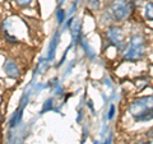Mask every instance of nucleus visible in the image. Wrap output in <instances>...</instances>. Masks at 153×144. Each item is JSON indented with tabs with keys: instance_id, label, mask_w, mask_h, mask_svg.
I'll return each instance as SVG.
<instances>
[{
	"instance_id": "f03ea898",
	"label": "nucleus",
	"mask_w": 153,
	"mask_h": 144,
	"mask_svg": "<svg viewBox=\"0 0 153 144\" xmlns=\"http://www.w3.org/2000/svg\"><path fill=\"white\" fill-rule=\"evenodd\" d=\"M131 9H133V4L129 0H114L111 7H110L112 17L116 21H124L125 18H128Z\"/></svg>"
},
{
	"instance_id": "0eeeda50",
	"label": "nucleus",
	"mask_w": 153,
	"mask_h": 144,
	"mask_svg": "<svg viewBox=\"0 0 153 144\" xmlns=\"http://www.w3.org/2000/svg\"><path fill=\"white\" fill-rule=\"evenodd\" d=\"M59 38H60V35H59V32H57V33H55V35H54V38H52L51 42H50V47H49V60L54 59L56 47H57V45H59Z\"/></svg>"
},
{
	"instance_id": "4468645a",
	"label": "nucleus",
	"mask_w": 153,
	"mask_h": 144,
	"mask_svg": "<svg viewBox=\"0 0 153 144\" xmlns=\"http://www.w3.org/2000/svg\"><path fill=\"white\" fill-rule=\"evenodd\" d=\"M76 7H78V0L73 3V5H71V8H70V10H69V14H68V16H71V14L75 12V8H76Z\"/></svg>"
},
{
	"instance_id": "9b49d317",
	"label": "nucleus",
	"mask_w": 153,
	"mask_h": 144,
	"mask_svg": "<svg viewBox=\"0 0 153 144\" xmlns=\"http://www.w3.org/2000/svg\"><path fill=\"white\" fill-rule=\"evenodd\" d=\"M65 17H66V14H65V12L63 10V9H57L56 10V21H57L59 24H61V23L65 21Z\"/></svg>"
},
{
	"instance_id": "6ab92c4d",
	"label": "nucleus",
	"mask_w": 153,
	"mask_h": 144,
	"mask_svg": "<svg viewBox=\"0 0 153 144\" xmlns=\"http://www.w3.org/2000/svg\"><path fill=\"white\" fill-rule=\"evenodd\" d=\"M93 144H100V143H98V142H94V143H93Z\"/></svg>"
},
{
	"instance_id": "7ed1b4c3",
	"label": "nucleus",
	"mask_w": 153,
	"mask_h": 144,
	"mask_svg": "<svg viewBox=\"0 0 153 144\" xmlns=\"http://www.w3.org/2000/svg\"><path fill=\"white\" fill-rule=\"evenodd\" d=\"M152 107H153V96H146V97H140L134 101L130 105V107H129V111L133 115V117H135Z\"/></svg>"
},
{
	"instance_id": "ddd939ff",
	"label": "nucleus",
	"mask_w": 153,
	"mask_h": 144,
	"mask_svg": "<svg viewBox=\"0 0 153 144\" xmlns=\"http://www.w3.org/2000/svg\"><path fill=\"white\" fill-rule=\"evenodd\" d=\"M114 115H115V106L111 105V106H110V111H108V115H107V119L111 120L114 117Z\"/></svg>"
},
{
	"instance_id": "39448f33",
	"label": "nucleus",
	"mask_w": 153,
	"mask_h": 144,
	"mask_svg": "<svg viewBox=\"0 0 153 144\" xmlns=\"http://www.w3.org/2000/svg\"><path fill=\"white\" fill-rule=\"evenodd\" d=\"M3 69L9 78H13V79H17L19 76V74H21L19 73V69H18V65L16 64V61L12 60V59H8L5 63H4Z\"/></svg>"
},
{
	"instance_id": "a211bd4d",
	"label": "nucleus",
	"mask_w": 153,
	"mask_h": 144,
	"mask_svg": "<svg viewBox=\"0 0 153 144\" xmlns=\"http://www.w3.org/2000/svg\"><path fill=\"white\" fill-rule=\"evenodd\" d=\"M1 119H3V117H1V112H0V122H1Z\"/></svg>"
},
{
	"instance_id": "f257e3e1",
	"label": "nucleus",
	"mask_w": 153,
	"mask_h": 144,
	"mask_svg": "<svg viewBox=\"0 0 153 144\" xmlns=\"http://www.w3.org/2000/svg\"><path fill=\"white\" fill-rule=\"evenodd\" d=\"M146 55V42L140 35H134L130 38L126 52L124 54V59L128 61H138Z\"/></svg>"
},
{
	"instance_id": "6e6552de",
	"label": "nucleus",
	"mask_w": 153,
	"mask_h": 144,
	"mask_svg": "<svg viewBox=\"0 0 153 144\" xmlns=\"http://www.w3.org/2000/svg\"><path fill=\"white\" fill-rule=\"evenodd\" d=\"M134 119H135V121H138V122L153 120V107L149 108V110H147V111H144V112L140 114V115H138V116H135Z\"/></svg>"
},
{
	"instance_id": "9d476101",
	"label": "nucleus",
	"mask_w": 153,
	"mask_h": 144,
	"mask_svg": "<svg viewBox=\"0 0 153 144\" xmlns=\"http://www.w3.org/2000/svg\"><path fill=\"white\" fill-rule=\"evenodd\" d=\"M82 46H83V49L85 50V54H87L89 57H94V52H93V49L88 45V42L85 38H82Z\"/></svg>"
},
{
	"instance_id": "f8f14e48",
	"label": "nucleus",
	"mask_w": 153,
	"mask_h": 144,
	"mask_svg": "<svg viewBox=\"0 0 153 144\" xmlns=\"http://www.w3.org/2000/svg\"><path fill=\"white\" fill-rule=\"evenodd\" d=\"M19 7H28L32 3V0H14Z\"/></svg>"
},
{
	"instance_id": "f3484780",
	"label": "nucleus",
	"mask_w": 153,
	"mask_h": 144,
	"mask_svg": "<svg viewBox=\"0 0 153 144\" xmlns=\"http://www.w3.org/2000/svg\"><path fill=\"white\" fill-rule=\"evenodd\" d=\"M110 143H111V137H110V138H108V140H106L103 144H110Z\"/></svg>"
},
{
	"instance_id": "dca6fc26",
	"label": "nucleus",
	"mask_w": 153,
	"mask_h": 144,
	"mask_svg": "<svg viewBox=\"0 0 153 144\" xmlns=\"http://www.w3.org/2000/svg\"><path fill=\"white\" fill-rule=\"evenodd\" d=\"M137 144H153V142H139Z\"/></svg>"
},
{
	"instance_id": "2eb2a0df",
	"label": "nucleus",
	"mask_w": 153,
	"mask_h": 144,
	"mask_svg": "<svg viewBox=\"0 0 153 144\" xmlns=\"http://www.w3.org/2000/svg\"><path fill=\"white\" fill-rule=\"evenodd\" d=\"M147 137H148V138H153V128L151 129V130H149V131H148V133H147Z\"/></svg>"
},
{
	"instance_id": "423d86ee",
	"label": "nucleus",
	"mask_w": 153,
	"mask_h": 144,
	"mask_svg": "<svg viewBox=\"0 0 153 144\" xmlns=\"http://www.w3.org/2000/svg\"><path fill=\"white\" fill-rule=\"evenodd\" d=\"M70 30H71V38H73V42L74 44H76V42H79V37H80V22L78 21V19L74 18L73 23H71Z\"/></svg>"
},
{
	"instance_id": "1a4fd4ad",
	"label": "nucleus",
	"mask_w": 153,
	"mask_h": 144,
	"mask_svg": "<svg viewBox=\"0 0 153 144\" xmlns=\"http://www.w3.org/2000/svg\"><path fill=\"white\" fill-rule=\"evenodd\" d=\"M144 16L147 19L153 21V3H147L144 7Z\"/></svg>"
},
{
	"instance_id": "20e7f679",
	"label": "nucleus",
	"mask_w": 153,
	"mask_h": 144,
	"mask_svg": "<svg viewBox=\"0 0 153 144\" xmlns=\"http://www.w3.org/2000/svg\"><path fill=\"white\" fill-rule=\"evenodd\" d=\"M107 40L110 41V44L112 46L117 47V49H121L125 44V37H124V33L121 31V28H119L117 26H111L107 28L106 32Z\"/></svg>"
}]
</instances>
